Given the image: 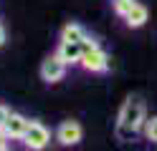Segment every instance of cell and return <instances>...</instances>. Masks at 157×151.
Instances as JSON below:
<instances>
[{"mask_svg": "<svg viewBox=\"0 0 157 151\" xmlns=\"http://www.w3.org/2000/svg\"><path fill=\"white\" fill-rule=\"evenodd\" d=\"M147 124V108L140 96H129L119 108V121H117V136L132 138L137 131H144Z\"/></svg>", "mask_w": 157, "mask_h": 151, "instance_id": "obj_1", "label": "cell"}, {"mask_svg": "<svg viewBox=\"0 0 157 151\" xmlns=\"http://www.w3.org/2000/svg\"><path fill=\"white\" fill-rule=\"evenodd\" d=\"M81 66L89 70V73H106L109 70V56H106V50L96 43L94 38H86L81 43Z\"/></svg>", "mask_w": 157, "mask_h": 151, "instance_id": "obj_2", "label": "cell"}, {"mask_svg": "<svg viewBox=\"0 0 157 151\" xmlns=\"http://www.w3.org/2000/svg\"><path fill=\"white\" fill-rule=\"evenodd\" d=\"M21 141L25 144V149H31V151H43V149L48 146V141H51V131H48L41 121H31L25 136H23Z\"/></svg>", "mask_w": 157, "mask_h": 151, "instance_id": "obj_3", "label": "cell"}, {"mask_svg": "<svg viewBox=\"0 0 157 151\" xmlns=\"http://www.w3.org/2000/svg\"><path fill=\"white\" fill-rule=\"evenodd\" d=\"M84 138V128L78 121H61L56 128V141L61 146H76Z\"/></svg>", "mask_w": 157, "mask_h": 151, "instance_id": "obj_4", "label": "cell"}, {"mask_svg": "<svg viewBox=\"0 0 157 151\" xmlns=\"http://www.w3.org/2000/svg\"><path fill=\"white\" fill-rule=\"evenodd\" d=\"M66 68H68V66L53 53V56H48L43 63H41V78L46 81V83H58V81H63Z\"/></svg>", "mask_w": 157, "mask_h": 151, "instance_id": "obj_5", "label": "cell"}, {"mask_svg": "<svg viewBox=\"0 0 157 151\" xmlns=\"http://www.w3.org/2000/svg\"><path fill=\"white\" fill-rule=\"evenodd\" d=\"M56 56L63 60L66 66H81V43H63V40H58V48H56Z\"/></svg>", "mask_w": 157, "mask_h": 151, "instance_id": "obj_6", "label": "cell"}, {"mask_svg": "<svg viewBox=\"0 0 157 151\" xmlns=\"http://www.w3.org/2000/svg\"><path fill=\"white\" fill-rule=\"evenodd\" d=\"M28 124H31V121H28L23 113L13 111V113L8 116V121L3 124V128L8 131V136H10V138H23V136H25V131H28Z\"/></svg>", "mask_w": 157, "mask_h": 151, "instance_id": "obj_7", "label": "cell"}, {"mask_svg": "<svg viewBox=\"0 0 157 151\" xmlns=\"http://www.w3.org/2000/svg\"><path fill=\"white\" fill-rule=\"evenodd\" d=\"M86 38H89V35H86V30L78 23H66L61 28V40H63V43H84Z\"/></svg>", "mask_w": 157, "mask_h": 151, "instance_id": "obj_8", "label": "cell"}, {"mask_svg": "<svg viewBox=\"0 0 157 151\" xmlns=\"http://www.w3.org/2000/svg\"><path fill=\"white\" fill-rule=\"evenodd\" d=\"M147 18H150V13H147V8L142 5V3H137L129 13H127V18H124V23L129 25V28H142L144 23H147Z\"/></svg>", "mask_w": 157, "mask_h": 151, "instance_id": "obj_9", "label": "cell"}, {"mask_svg": "<svg viewBox=\"0 0 157 151\" xmlns=\"http://www.w3.org/2000/svg\"><path fill=\"white\" fill-rule=\"evenodd\" d=\"M137 5V0H112V8H114V13L119 15V18H127V13Z\"/></svg>", "mask_w": 157, "mask_h": 151, "instance_id": "obj_10", "label": "cell"}, {"mask_svg": "<svg viewBox=\"0 0 157 151\" xmlns=\"http://www.w3.org/2000/svg\"><path fill=\"white\" fill-rule=\"evenodd\" d=\"M144 136H147V141L157 144V116L147 118V124H144Z\"/></svg>", "mask_w": 157, "mask_h": 151, "instance_id": "obj_11", "label": "cell"}, {"mask_svg": "<svg viewBox=\"0 0 157 151\" xmlns=\"http://www.w3.org/2000/svg\"><path fill=\"white\" fill-rule=\"evenodd\" d=\"M8 141H10V136H8V131L0 126V149H3V146H8Z\"/></svg>", "mask_w": 157, "mask_h": 151, "instance_id": "obj_12", "label": "cell"}, {"mask_svg": "<svg viewBox=\"0 0 157 151\" xmlns=\"http://www.w3.org/2000/svg\"><path fill=\"white\" fill-rule=\"evenodd\" d=\"M3 43H5V28L0 25V48H3Z\"/></svg>", "mask_w": 157, "mask_h": 151, "instance_id": "obj_13", "label": "cell"}, {"mask_svg": "<svg viewBox=\"0 0 157 151\" xmlns=\"http://www.w3.org/2000/svg\"><path fill=\"white\" fill-rule=\"evenodd\" d=\"M0 151H10V149H8V146H3V149H0Z\"/></svg>", "mask_w": 157, "mask_h": 151, "instance_id": "obj_14", "label": "cell"}, {"mask_svg": "<svg viewBox=\"0 0 157 151\" xmlns=\"http://www.w3.org/2000/svg\"><path fill=\"white\" fill-rule=\"evenodd\" d=\"M0 106H3V103H0Z\"/></svg>", "mask_w": 157, "mask_h": 151, "instance_id": "obj_15", "label": "cell"}]
</instances>
